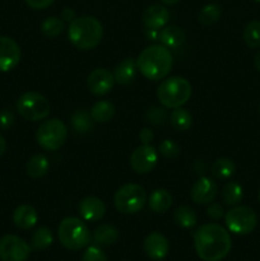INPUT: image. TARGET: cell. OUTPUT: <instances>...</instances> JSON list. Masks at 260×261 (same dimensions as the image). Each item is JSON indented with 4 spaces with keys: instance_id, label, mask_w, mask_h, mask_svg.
I'll use <instances>...</instances> for the list:
<instances>
[{
    "instance_id": "1",
    "label": "cell",
    "mask_w": 260,
    "mask_h": 261,
    "mask_svg": "<svg viewBox=\"0 0 260 261\" xmlns=\"http://www.w3.org/2000/svg\"><path fill=\"white\" fill-rule=\"evenodd\" d=\"M194 246L203 261H221L231 251V236L219 224L206 223L196 229Z\"/></svg>"
},
{
    "instance_id": "2",
    "label": "cell",
    "mask_w": 260,
    "mask_h": 261,
    "mask_svg": "<svg viewBox=\"0 0 260 261\" xmlns=\"http://www.w3.org/2000/svg\"><path fill=\"white\" fill-rule=\"evenodd\" d=\"M138 70L149 81H160L167 76L172 68L170 48L163 45H152L140 53L137 60Z\"/></svg>"
},
{
    "instance_id": "3",
    "label": "cell",
    "mask_w": 260,
    "mask_h": 261,
    "mask_svg": "<svg viewBox=\"0 0 260 261\" xmlns=\"http://www.w3.org/2000/svg\"><path fill=\"white\" fill-rule=\"evenodd\" d=\"M103 36L101 22L92 15H82L69 24L68 37L74 47L79 50H92L99 45Z\"/></svg>"
},
{
    "instance_id": "4",
    "label": "cell",
    "mask_w": 260,
    "mask_h": 261,
    "mask_svg": "<svg viewBox=\"0 0 260 261\" xmlns=\"http://www.w3.org/2000/svg\"><path fill=\"white\" fill-rule=\"evenodd\" d=\"M193 89L188 79L183 76H171L165 79L157 88V97L161 105L167 109L183 107L190 99Z\"/></svg>"
},
{
    "instance_id": "5",
    "label": "cell",
    "mask_w": 260,
    "mask_h": 261,
    "mask_svg": "<svg viewBox=\"0 0 260 261\" xmlns=\"http://www.w3.org/2000/svg\"><path fill=\"white\" fill-rule=\"evenodd\" d=\"M59 241L65 249L78 251L91 241V232L87 224L76 217H66L60 222L58 228Z\"/></svg>"
},
{
    "instance_id": "6",
    "label": "cell",
    "mask_w": 260,
    "mask_h": 261,
    "mask_svg": "<svg viewBox=\"0 0 260 261\" xmlns=\"http://www.w3.org/2000/svg\"><path fill=\"white\" fill-rule=\"evenodd\" d=\"M147 203V193L138 184H125L115 193V208L122 214H135Z\"/></svg>"
},
{
    "instance_id": "7",
    "label": "cell",
    "mask_w": 260,
    "mask_h": 261,
    "mask_svg": "<svg viewBox=\"0 0 260 261\" xmlns=\"http://www.w3.org/2000/svg\"><path fill=\"white\" fill-rule=\"evenodd\" d=\"M17 111L28 121H41L50 114V103L47 98L38 92H25L18 98Z\"/></svg>"
},
{
    "instance_id": "8",
    "label": "cell",
    "mask_w": 260,
    "mask_h": 261,
    "mask_svg": "<svg viewBox=\"0 0 260 261\" xmlns=\"http://www.w3.org/2000/svg\"><path fill=\"white\" fill-rule=\"evenodd\" d=\"M68 127L61 120L50 119L43 121L36 133L38 145L46 150H56L65 143Z\"/></svg>"
},
{
    "instance_id": "9",
    "label": "cell",
    "mask_w": 260,
    "mask_h": 261,
    "mask_svg": "<svg viewBox=\"0 0 260 261\" xmlns=\"http://www.w3.org/2000/svg\"><path fill=\"white\" fill-rule=\"evenodd\" d=\"M226 226L235 234H249L255 229L257 224V217L255 212L249 206H235L227 212Z\"/></svg>"
},
{
    "instance_id": "10",
    "label": "cell",
    "mask_w": 260,
    "mask_h": 261,
    "mask_svg": "<svg viewBox=\"0 0 260 261\" xmlns=\"http://www.w3.org/2000/svg\"><path fill=\"white\" fill-rule=\"evenodd\" d=\"M31 247L27 242L15 234H7L0 239V260L27 261Z\"/></svg>"
},
{
    "instance_id": "11",
    "label": "cell",
    "mask_w": 260,
    "mask_h": 261,
    "mask_svg": "<svg viewBox=\"0 0 260 261\" xmlns=\"http://www.w3.org/2000/svg\"><path fill=\"white\" fill-rule=\"evenodd\" d=\"M158 162V153L152 145L143 144L130 155V167L137 173H149Z\"/></svg>"
},
{
    "instance_id": "12",
    "label": "cell",
    "mask_w": 260,
    "mask_h": 261,
    "mask_svg": "<svg viewBox=\"0 0 260 261\" xmlns=\"http://www.w3.org/2000/svg\"><path fill=\"white\" fill-rule=\"evenodd\" d=\"M114 74L105 68H97L89 73L87 78V87L94 96H105L114 88Z\"/></svg>"
},
{
    "instance_id": "13",
    "label": "cell",
    "mask_w": 260,
    "mask_h": 261,
    "mask_svg": "<svg viewBox=\"0 0 260 261\" xmlns=\"http://www.w3.org/2000/svg\"><path fill=\"white\" fill-rule=\"evenodd\" d=\"M19 61V45L8 36H0V71L13 70Z\"/></svg>"
},
{
    "instance_id": "14",
    "label": "cell",
    "mask_w": 260,
    "mask_h": 261,
    "mask_svg": "<svg viewBox=\"0 0 260 261\" xmlns=\"http://www.w3.org/2000/svg\"><path fill=\"white\" fill-rule=\"evenodd\" d=\"M218 186L212 178L201 176L193 185L190 191L191 200L196 204H209L216 199Z\"/></svg>"
},
{
    "instance_id": "15",
    "label": "cell",
    "mask_w": 260,
    "mask_h": 261,
    "mask_svg": "<svg viewBox=\"0 0 260 261\" xmlns=\"http://www.w3.org/2000/svg\"><path fill=\"white\" fill-rule=\"evenodd\" d=\"M145 254L152 260H162L167 256L170 244L168 240L160 232H152L148 234L143 242Z\"/></svg>"
},
{
    "instance_id": "16",
    "label": "cell",
    "mask_w": 260,
    "mask_h": 261,
    "mask_svg": "<svg viewBox=\"0 0 260 261\" xmlns=\"http://www.w3.org/2000/svg\"><path fill=\"white\" fill-rule=\"evenodd\" d=\"M79 214L86 222H98L106 213V205L97 196H86L78 205Z\"/></svg>"
},
{
    "instance_id": "17",
    "label": "cell",
    "mask_w": 260,
    "mask_h": 261,
    "mask_svg": "<svg viewBox=\"0 0 260 261\" xmlns=\"http://www.w3.org/2000/svg\"><path fill=\"white\" fill-rule=\"evenodd\" d=\"M143 24L145 28H150V30H161V28L166 27V24L170 20V12L167 8L163 5L154 4L148 7L143 13Z\"/></svg>"
},
{
    "instance_id": "18",
    "label": "cell",
    "mask_w": 260,
    "mask_h": 261,
    "mask_svg": "<svg viewBox=\"0 0 260 261\" xmlns=\"http://www.w3.org/2000/svg\"><path fill=\"white\" fill-rule=\"evenodd\" d=\"M137 60H134L133 58L125 59V60L120 61L115 68V82L120 86H127V84L133 83V81L137 78Z\"/></svg>"
},
{
    "instance_id": "19",
    "label": "cell",
    "mask_w": 260,
    "mask_h": 261,
    "mask_svg": "<svg viewBox=\"0 0 260 261\" xmlns=\"http://www.w3.org/2000/svg\"><path fill=\"white\" fill-rule=\"evenodd\" d=\"M38 221L37 211L32 205L22 204L17 206L13 213V222L20 229H30L36 226Z\"/></svg>"
},
{
    "instance_id": "20",
    "label": "cell",
    "mask_w": 260,
    "mask_h": 261,
    "mask_svg": "<svg viewBox=\"0 0 260 261\" xmlns=\"http://www.w3.org/2000/svg\"><path fill=\"white\" fill-rule=\"evenodd\" d=\"M158 40L167 48H178L185 43L186 35L178 25H166L160 31Z\"/></svg>"
},
{
    "instance_id": "21",
    "label": "cell",
    "mask_w": 260,
    "mask_h": 261,
    "mask_svg": "<svg viewBox=\"0 0 260 261\" xmlns=\"http://www.w3.org/2000/svg\"><path fill=\"white\" fill-rule=\"evenodd\" d=\"M148 204L154 213H166L172 205V195L166 189H155L150 193Z\"/></svg>"
},
{
    "instance_id": "22",
    "label": "cell",
    "mask_w": 260,
    "mask_h": 261,
    "mask_svg": "<svg viewBox=\"0 0 260 261\" xmlns=\"http://www.w3.org/2000/svg\"><path fill=\"white\" fill-rule=\"evenodd\" d=\"M119 231L111 224H101L93 232V242L99 246H110L119 240Z\"/></svg>"
},
{
    "instance_id": "23",
    "label": "cell",
    "mask_w": 260,
    "mask_h": 261,
    "mask_svg": "<svg viewBox=\"0 0 260 261\" xmlns=\"http://www.w3.org/2000/svg\"><path fill=\"white\" fill-rule=\"evenodd\" d=\"M48 168H50V162H48L47 157H45L43 154H35L28 160L27 165H25V172L30 177L40 178L47 173Z\"/></svg>"
},
{
    "instance_id": "24",
    "label": "cell",
    "mask_w": 260,
    "mask_h": 261,
    "mask_svg": "<svg viewBox=\"0 0 260 261\" xmlns=\"http://www.w3.org/2000/svg\"><path fill=\"white\" fill-rule=\"evenodd\" d=\"M71 127L76 134H87L93 129V119L86 110H78L71 116Z\"/></svg>"
},
{
    "instance_id": "25",
    "label": "cell",
    "mask_w": 260,
    "mask_h": 261,
    "mask_svg": "<svg viewBox=\"0 0 260 261\" xmlns=\"http://www.w3.org/2000/svg\"><path fill=\"white\" fill-rule=\"evenodd\" d=\"M173 221L181 228H193L196 226L198 217L195 211L188 205H181L173 213Z\"/></svg>"
},
{
    "instance_id": "26",
    "label": "cell",
    "mask_w": 260,
    "mask_h": 261,
    "mask_svg": "<svg viewBox=\"0 0 260 261\" xmlns=\"http://www.w3.org/2000/svg\"><path fill=\"white\" fill-rule=\"evenodd\" d=\"M89 114L93 121L109 122L115 115V106L110 101H98L92 106Z\"/></svg>"
},
{
    "instance_id": "27",
    "label": "cell",
    "mask_w": 260,
    "mask_h": 261,
    "mask_svg": "<svg viewBox=\"0 0 260 261\" xmlns=\"http://www.w3.org/2000/svg\"><path fill=\"white\" fill-rule=\"evenodd\" d=\"M235 171H236V165L233 161L231 158L222 157L214 161L211 172L214 177L219 178V180H227L233 175Z\"/></svg>"
},
{
    "instance_id": "28",
    "label": "cell",
    "mask_w": 260,
    "mask_h": 261,
    "mask_svg": "<svg viewBox=\"0 0 260 261\" xmlns=\"http://www.w3.org/2000/svg\"><path fill=\"white\" fill-rule=\"evenodd\" d=\"M221 196L224 204L233 206L237 205L242 200V198H244V190H242L240 184L235 182V181H229L222 189Z\"/></svg>"
},
{
    "instance_id": "29",
    "label": "cell",
    "mask_w": 260,
    "mask_h": 261,
    "mask_svg": "<svg viewBox=\"0 0 260 261\" xmlns=\"http://www.w3.org/2000/svg\"><path fill=\"white\" fill-rule=\"evenodd\" d=\"M54 242L53 232L47 227H40L33 232L31 237V246L35 250H46Z\"/></svg>"
},
{
    "instance_id": "30",
    "label": "cell",
    "mask_w": 260,
    "mask_h": 261,
    "mask_svg": "<svg viewBox=\"0 0 260 261\" xmlns=\"http://www.w3.org/2000/svg\"><path fill=\"white\" fill-rule=\"evenodd\" d=\"M171 124L176 130L185 132L193 124V116L186 109L177 107V109H173V111L171 112Z\"/></svg>"
},
{
    "instance_id": "31",
    "label": "cell",
    "mask_w": 260,
    "mask_h": 261,
    "mask_svg": "<svg viewBox=\"0 0 260 261\" xmlns=\"http://www.w3.org/2000/svg\"><path fill=\"white\" fill-rule=\"evenodd\" d=\"M65 28L64 20L59 17H47L41 24V32L48 38H54L60 35Z\"/></svg>"
},
{
    "instance_id": "32",
    "label": "cell",
    "mask_w": 260,
    "mask_h": 261,
    "mask_svg": "<svg viewBox=\"0 0 260 261\" xmlns=\"http://www.w3.org/2000/svg\"><path fill=\"white\" fill-rule=\"evenodd\" d=\"M244 41L249 47H260V20L247 23L244 30Z\"/></svg>"
},
{
    "instance_id": "33",
    "label": "cell",
    "mask_w": 260,
    "mask_h": 261,
    "mask_svg": "<svg viewBox=\"0 0 260 261\" xmlns=\"http://www.w3.org/2000/svg\"><path fill=\"white\" fill-rule=\"evenodd\" d=\"M222 9L218 4H208L199 12V22L203 25H212L221 18Z\"/></svg>"
},
{
    "instance_id": "34",
    "label": "cell",
    "mask_w": 260,
    "mask_h": 261,
    "mask_svg": "<svg viewBox=\"0 0 260 261\" xmlns=\"http://www.w3.org/2000/svg\"><path fill=\"white\" fill-rule=\"evenodd\" d=\"M160 153L166 158H176L180 154V147L173 140L165 139L160 144Z\"/></svg>"
},
{
    "instance_id": "35",
    "label": "cell",
    "mask_w": 260,
    "mask_h": 261,
    "mask_svg": "<svg viewBox=\"0 0 260 261\" xmlns=\"http://www.w3.org/2000/svg\"><path fill=\"white\" fill-rule=\"evenodd\" d=\"M145 119H147L148 122L153 125H161L166 121L167 119V112L163 109H160V107H152L147 111V115H145Z\"/></svg>"
},
{
    "instance_id": "36",
    "label": "cell",
    "mask_w": 260,
    "mask_h": 261,
    "mask_svg": "<svg viewBox=\"0 0 260 261\" xmlns=\"http://www.w3.org/2000/svg\"><path fill=\"white\" fill-rule=\"evenodd\" d=\"M82 261H107V256L101 247L89 246L84 251L83 256H82Z\"/></svg>"
},
{
    "instance_id": "37",
    "label": "cell",
    "mask_w": 260,
    "mask_h": 261,
    "mask_svg": "<svg viewBox=\"0 0 260 261\" xmlns=\"http://www.w3.org/2000/svg\"><path fill=\"white\" fill-rule=\"evenodd\" d=\"M15 122V115L14 112L10 110L5 109L0 111V129L8 130L14 125Z\"/></svg>"
},
{
    "instance_id": "38",
    "label": "cell",
    "mask_w": 260,
    "mask_h": 261,
    "mask_svg": "<svg viewBox=\"0 0 260 261\" xmlns=\"http://www.w3.org/2000/svg\"><path fill=\"white\" fill-rule=\"evenodd\" d=\"M206 214L213 221H219V219L223 218V208L218 203H213L212 201V203H209L208 209H206Z\"/></svg>"
},
{
    "instance_id": "39",
    "label": "cell",
    "mask_w": 260,
    "mask_h": 261,
    "mask_svg": "<svg viewBox=\"0 0 260 261\" xmlns=\"http://www.w3.org/2000/svg\"><path fill=\"white\" fill-rule=\"evenodd\" d=\"M54 2H55V0H25V4L30 8H32V9L41 10L50 7Z\"/></svg>"
},
{
    "instance_id": "40",
    "label": "cell",
    "mask_w": 260,
    "mask_h": 261,
    "mask_svg": "<svg viewBox=\"0 0 260 261\" xmlns=\"http://www.w3.org/2000/svg\"><path fill=\"white\" fill-rule=\"evenodd\" d=\"M153 137H154V135H153V132L150 129H148V127H144V129L140 130L139 139L143 144H149L153 140Z\"/></svg>"
},
{
    "instance_id": "41",
    "label": "cell",
    "mask_w": 260,
    "mask_h": 261,
    "mask_svg": "<svg viewBox=\"0 0 260 261\" xmlns=\"http://www.w3.org/2000/svg\"><path fill=\"white\" fill-rule=\"evenodd\" d=\"M75 18V12H74V9H71V8H65V9H63V12H61V19H63L64 22L71 23Z\"/></svg>"
},
{
    "instance_id": "42",
    "label": "cell",
    "mask_w": 260,
    "mask_h": 261,
    "mask_svg": "<svg viewBox=\"0 0 260 261\" xmlns=\"http://www.w3.org/2000/svg\"><path fill=\"white\" fill-rule=\"evenodd\" d=\"M145 36L148 40L155 41L160 38V30H150V28H145Z\"/></svg>"
},
{
    "instance_id": "43",
    "label": "cell",
    "mask_w": 260,
    "mask_h": 261,
    "mask_svg": "<svg viewBox=\"0 0 260 261\" xmlns=\"http://www.w3.org/2000/svg\"><path fill=\"white\" fill-rule=\"evenodd\" d=\"M193 168L195 170L196 173H203L204 170H205V163H204L203 161L198 160L195 163H194Z\"/></svg>"
},
{
    "instance_id": "44",
    "label": "cell",
    "mask_w": 260,
    "mask_h": 261,
    "mask_svg": "<svg viewBox=\"0 0 260 261\" xmlns=\"http://www.w3.org/2000/svg\"><path fill=\"white\" fill-rule=\"evenodd\" d=\"M5 150H7V142H5L4 137H3V135L0 134V157H2V155L4 154Z\"/></svg>"
},
{
    "instance_id": "45",
    "label": "cell",
    "mask_w": 260,
    "mask_h": 261,
    "mask_svg": "<svg viewBox=\"0 0 260 261\" xmlns=\"http://www.w3.org/2000/svg\"><path fill=\"white\" fill-rule=\"evenodd\" d=\"M254 65L257 69V71H260V51L254 56Z\"/></svg>"
},
{
    "instance_id": "46",
    "label": "cell",
    "mask_w": 260,
    "mask_h": 261,
    "mask_svg": "<svg viewBox=\"0 0 260 261\" xmlns=\"http://www.w3.org/2000/svg\"><path fill=\"white\" fill-rule=\"evenodd\" d=\"M161 2L166 5H175V4H177L180 0H161Z\"/></svg>"
},
{
    "instance_id": "47",
    "label": "cell",
    "mask_w": 260,
    "mask_h": 261,
    "mask_svg": "<svg viewBox=\"0 0 260 261\" xmlns=\"http://www.w3.org/2000/svg\"><path fill=\"white\" fill-rule=\"evenodd\" d=\"M255 2H256V3H259V4H260V0H255Z\"/></svg>"
},
{
    "instance_id": "48",
    "label": "cell",
    "mask_w": 260,
    "mask_h": 261,
    "mask_svg": "<svg viewBox=\"0 0 260 261\" xmlns=\"http://www.w3.org/2000/svg\"><path fill=\"white\" fill-rule=\"evenodd\" d=\"M259 203H260V190H259Z\"/></svg>"
},
{
    "instance_id": "49",
    "label": "cell",
    "mask_w": 260,
    "mask_h": 261,
    "mask_svg": "<svg viewBox=\"0 0 260 261\" xmlns=\"http://www.w3.org/2000/svg\"><path fill=\"white\" fill-rule=\"evenodd\" d=\"M259 114H260V105H259Z\"/></svg>"
}]
</instances>
